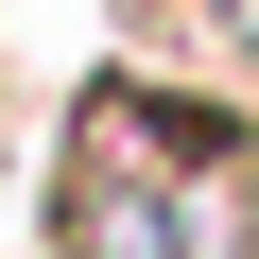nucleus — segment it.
Here are the masks:
<instances>
[{
	"label": "nucleus",
	"instance_id": "obj_1",
	"mask_svg": "<svg viewBox=\"0 0 259 259\" xmlns=\"http://www.w3.org/2000/svg\"><path fill=\"white\" fill-rule=\"evenodd\" d=\"M52 259H259V121L104 69L52 139Z\"/></svg>",
	"mask_w": 259,
	"mask_h": 259
}]
</instances>
